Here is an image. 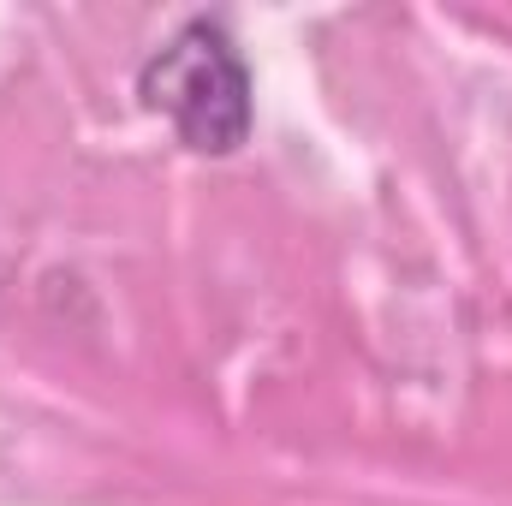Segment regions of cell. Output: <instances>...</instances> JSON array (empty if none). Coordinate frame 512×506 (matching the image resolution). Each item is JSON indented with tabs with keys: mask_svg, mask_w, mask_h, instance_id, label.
Segmentation results:
<instances>
[{
	"mask_svg": "<svg viewBox=\"0 0 512 506\" xmlns=\"http://www.w3.org/2000/svg\"><path fill=\"white\" fill-rule=\"evenodd\" d=\"M137 96L191 155H239L256 126V84L221 18H185L143 66Z\"/></svg>",
	"mask_w": 512,
	"mask_h": 506,
	"instance_id": "6da1fadb",
	"label": "cell"
}]
</instances>
